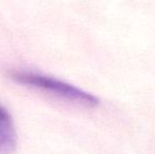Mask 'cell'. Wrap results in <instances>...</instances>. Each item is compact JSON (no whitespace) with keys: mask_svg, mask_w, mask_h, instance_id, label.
<instances>
[{"mask_svg":"<svg viewBox=\"0 0 155 154\" xmlns=\"http://www.w3.org/2000/svg\"><path fill=\"white\" fill-rule=\"evenodd\" d=\"M10 77L16 82L45 91L54 96L78 105L94 107L99 103V99L95 95L55 77L29 71H13L11 72Z\"/></svg>","mask_w":155,"mask_h":154,"instance_id":"6da1fadb","label":"cell"},{"mask_svg":"<svg viewBox=\"0 0 155 154\" xmlns=\"http://www.w3.org/2000/svg\"><path fill=\"white\" fill-rule=\"evenodd\" d=\"M17 132L12 115L0 105V154H12L16 149Z\"/></svg>","mask_w":155,"mask_h":154,"instance_id":"7a4b0ae2","label":"cell"}]
</instances>
